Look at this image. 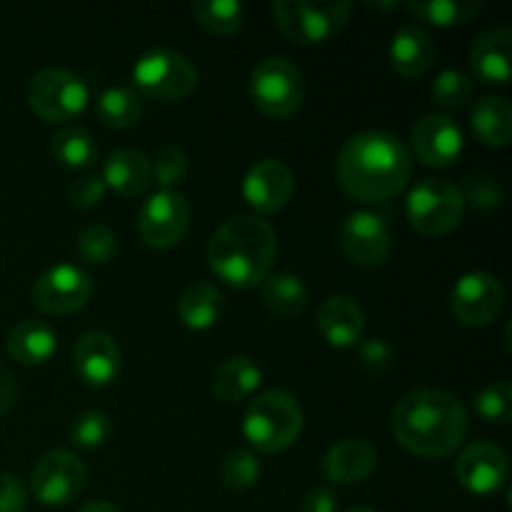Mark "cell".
<instances>
[{
	"instance_id": "27",
	"label": "cell",
	"mask_w": 512,
	"mask_h": 512,
	"mask_svg": "<svg viewBox=\"0 0 512 512\" xmlns=\"http://www.w3.org/2000/svg\"><path fill=\"white\" fill-rule=\"evenodd\" d=\"M178 315L190 330L213 328L223 315V295L213 283H205V280L188 285L178 300Z\"/></svg>"
},
{
	"instance_id": "8",
	"label": "cell",
	"mask_w": 512,
	"mask_h": 512,
	"mask_svg": "<svg viewBox=\"0 0 512 512\" xmlns=\"http://www.w3.org/2000/svg\"><path fill=\"white\" fill-rule=\"evenodd\" d=\"M28 105L45 123H68L90 103V90L80 75L65 68H43L30 78Z\"/></svg>"
},
{
	"instance_id": "46",
	"label": "cell",
	"mask_w": 512,
	"mask_h": 512,
	"mask_svg": "<svg viewBox=\"0 0 512 512\" xmlns=\"http://www.w3.org/2000/svg\"><path fill=\"white\" fill-rule=\"evenodd\" d=\"M368 8H373V10H395V8H400V3H368Z\"/></svg>"
},
{
	"instance_id": "41",
	"label": "cell",
	"mask_w": 512,
	"mask_h": 512,
	"mask_svg": "<svg viewBox=\"0 0 512 512\" xmlns=\"http://www.w3.org/2000/svg\"><path fill=\"white\" fill-rule=\"evenodd\" d=\"M105 190L108 188H105L103 178H98V175H83V178H78L70 185L68 198L78 210H93L103 203Z\"/></svg>"
},
{
	"instance_id": "18",
	"label": "cell",
	"mask_w": 512,
	"mask_h": 512,
	"mask_svg": "<svg viewBox=\"0 0 512 512\" xmlns=\"http://www.w3.org/2000/svg\"><path fill=\"white\" fill-rule=\"evenodd\" d=\"M73 368L90 388H105L120 373V348L113 335L103 330H88L75 340Z\"/></svg>"
},
{
	"instance_id": "31",
	"label": "cell",
	"mask_w": 512,
	"mask_h": 512,
	"mask_svg": "<svg viewBox=\"0 0 512 512\" xmlns=\"http://www.w3.org/2000/svg\"><path fill=\"white\" fill-rule=\"evenodd\" d=\"M190 13L213 35H235L245 23V8L238 0H195Z\"/></svg>"
},
{
	"instance_id": "1",
	"label": "cell",
	"mask_w": 512,
	"mask_h": 512,
	"mask_svg": "<svg viewBox=\"0 0 512 512\" xmlns=\"http://www.w3.org/2000/svg\"><path fill=\"white\" fill-rule=\"evenodd\" d=\"M340 185L360 203H383L408 188L413 155L398 135L365 130L343 145L335 163Z\"/></svg>"
},
{
	"instance_id": "23",
	"label": "cell",
	"mask_w": 512,
	"mask_h": 512,
	"mask_svg": "<svg viewBox=\"0 0 512 512\" xmlns=\"http://www.w3.org/2000/svg\"><path fill=\"white\" fill-rule=\"evenodd\" d=\"M435 60V43L433 35L428 33L420 25L408 23L393 35V43H390V65L395 68V73H400L403 78H420L430 70Z\"/></svg>"
},
{
	"instance_id": "40",
	"label": "cell",
	"mask_w": 512,
	"mask_h": 512,
	"mask_svg": "<svg viewBox=\"0 0 512 512\" xmlns=\"http://www.w3.org/2000/svg\"><path fill=\"white\" fill-rule=\"evenodd\" d=\"M358 358L368 373L373 375H385L395 368V353L385 340L373 338V340H360Z\"/></svg>"
},
{
	"instance_id": "16",
	"label": "cell",
	"mask_w": 512,
	"mask_h": 512,
	"mask_svg": "<svg viewBox=\"0 0 512 512\" xmlns=\"http://www.w3.org/2000/svg\"><path fill=\"white\" fill-rule=\"evenodd\" d=\"M458 483L473 495H493L508 483V455L493 443L468 445L455 463Z\"/></svg>"
},
{
	"instance_id": "30",
	"label": "cell",
	"mask_w": 512,
	"mask_h": 512,
	"mask_svg": "<svg viewBox=\"0 0 512 512\" xmlns=\"http://www.w3.org/2000/svg\"><path fill=\"white\" fill-rule=\"evenodd\" d=\"M50 155L65 168L85 170L93 168L95 160H98V145L85 128L65 125L50 138Z\"/></svg>"
},
{
	"instance_id": "44",
	"label": "cell",
	"mask_w": 512,
	"mask_h": 512,
	"mask_svg": "<svg viewBox=\"0 0 512 512\" xmlns=\"http://www.w3.org/2000/svg\"><path fill=\"white\" fill-rule=\"evenodd\" d=\"M18 398V383L5 365H0V415L8 413Z\"/></svg>"
},
{
	"instance_id": "13",
	"label": "cell",
	"mask_w": 512,
	"mask_h": 512,
	"mask_svg": "<svg viewBox=\"0 0 512 512\" xmlns=\"http://www.w3.org/2000/svg\"><path fill=\"white\" fill-rule=\"evenodd\" d=\"M503 303V285L495 275L485 273V270L460 275L455 288L450 290V310L468 328H485L493 320H498Z\"/></svg>"
},
{
	"instance_id": "47",
	"label": "cell",
	"mask_w": 512,
	"mask_h": 512,
	"mask_svg": "<svg viewBox=\"0 0 512 512\" xmlns=\"http://www.w3.org/2000/svg\"><path fill=\"white\" fill-rule=\"evenodd\" d=\"M348 512H375V510H370V508H353V510H348Z\"/></svg>"
},
{
	"instance_id": "32",
	"label": "cell",
	"mask_w": 512,
	"mask_h": 512,
	"mask_svg": "<svg viewBox=\"0 0 512 512\" xmlns=\"http://www.w3.org/2000/svg\"><path fill=\"white\" fill-rule=\"evenodd\" d=\"M405 8L420 20L450 28V25H463L473 20L483 10V0H413Z\"/></svg>"
},
{
	"instance_id": "26",
	"label": "cell",
	"mask_w": 512,
	"mask_h": 512,
	"mask_svg": "<svg viewBox=\"0 0 512 512\" xmlns=\"http://www.w3.org/2000/svg\"><path fill=\"white\" fill-rule=\"evenodd\" d=\"M475 138L488 148H505L512 140V105L503 95H485L473 108Z\"/></svg>"
},
{
	"instance_id": "9",
	"label": "cell",
	"mask_w": 512,
	"mask_h": 512,
	"mask_svg": "<svg viewBox=\"0 0 512 512\" xmlns=\"http://www.w3.org/2000/svg\"><path fill=\"white\" fill-rule=\"evenodd\" d=\"M133 83L143 95L155 100H183L198 85V70L183 53L153 48L133 65Z\"/></svg>"
},
{
	"instance_id": "17",
	"label": "cell",
	"mask_w": 512,
	"mask_h": 512,
	"mask_svg": "<svg viewBox=\"0 0 512 512\" xmlns=\"http://www.w3.org/2000/svg\"><path fill=\"white\" fill-rule=\"evenodd\" d=\"M293 173L278 158H263L245 173L243 198L258 213H278L293 198Z\"/></svg>"
},
{
	"instance_id": "38",
	"label": "cell",
	"mask_w": 512,
	"mask_h": 512,
	"mask_svg": "<svg viewBox=\"0 0 512 512\" xmlns=\"http://www.w3.org/2000/svg\"><path fill=\"white\" fill-rule=\"evenodd\" d=\"M475 410L488 423H510L512 415V385L508 380H498V383L485 385L475 398Z\"/></svg>"
},
{
	"instance_id": "3",
	"label": "cell",
	"mask_w": 512,
	"mask_h": 512,
	"mask_svg": "<svg viewBox=\"0 0 512 512\" xmlns=\"http://www.w3.org/2000/svg\"><path fill=\"white\" fill-rule=\"evenodd\" d=\"M278 253V235L258 215L225 220L208 243V265L223 283L238 290L263 285Z\"/></svg>"
},
{
	"instance_id": "5",
	"label": "cell",
	"mask_w": 512,
	"mask_h": 512,
	"mask_svg": "<svg viewBox=\"0 0 512 512\" xmlns=\"http://www.w3.org/2000/svg\"><path fill=\"white\" fill-rule=\"evenodd\" d=\"M250 98L255 108L273 120H285L305 100V78L293 60L275 55L260 60L250 73Z\"/></svg>"
},
{
	"instance_id": "15",
	"label": "cell",
	"mask_w": 512,
	"mask_h": 512,
	"mask_svg": "<svg viewBox=\"0 0 512 512\" xmlns=\"http://www.w3.org/2000/svg\"><path fill=\"white\" fill-rule=\"evenodd\" d=\"M413 150L428 168H450L463 153V130L450 115L428 113L413 125Z\"/></svg>"
},
{
	"instance_id": "29",
	"label": "cell",
	"mask_w": 512,
	"mask_h": 512,
	"mask_svg": "<svg viewBox=\"0 0 512 512\" xmlns=\"http://www.w3.org/2000/svg\"><path fill=\"white\" fill-rule=\"evenodd\" d=\"M95 115L110 130H130L143 118V100L133 88H108L95 100Z\"/></svg>"
},
{
	"instance_id": "36",
	"label": "cell",
	"mask_w": 512,
	"mask_h": 512,
	"mask_svg": "<svg viewBox=\"0 0 512 512\" xmlns=\"http://www.w3.org/2000/svg\"><path fill=\"white\" fill-rule=\"evenodd\" d=\"M153 183L160 185V190H175L185 178H188V153L180 145H163L155 155L153 163Z\"/></svg>"
},
{
	"instance_id": "14",
	"label": "cell",
	"mask_w": 512,
	"mask_h": 512,
	"mask_svg": "<svg viewBox=\"0 0 512 512\" xmlns=\"http://www.w3.org/2000/svg\"><path fill=\"white\" fill-rule=\"evenodd\" d=\"M340 245L353 263L363 265V268H375L388 260L393 235H390L383 215L370 213V210H355L343 220Z\"/></svg>"
},
{
	"instance_id": "21",
	"label": "cell",
	"mask_w": 512,
	"mask_h": 512,
	"mask_svg": "<svg viewBox=\"0 0 512 512\" xmlns=\"http://www.w3.org/2000/svg\"><path fill=\"white\" fill-rule=\"evenodd\" d=\"M470 65L483 83L505 85L512 75V33L495 25L483 30L470 48Z\"/></svg>"
},
{
	"instance_id": "24",
	"label": "cell",
	"mask_w": 512,
	"mask_h": 512,
	"mask_svg": "<svg viewBox=\"0 0 512 512\" xmlns=\"http://www.w3.org/2000/svg\"><path fill=\"white\" fill-rule=\"evenodd\" d=\"M58 350V335L43 320H23L8 335L10 358L20 365H43Z\"/></svg>"
},
{
	"instance_id": "25",
	"label": "cell",
	"mask_w": 512,
	"mask_h": 512,
	"mask_svg": "<svg viewBox=\"0 0 512 512\" xmlns=\"http://www.w3.org/2000/svg\"><path fill=\"white\" fill-rule=\"evenodd\" d=\"M260 380H263V373H260L258 365L250 358L235 355V358L223 360L215 368L210 390L220 403H240L258 390Z\"/></svg>"
},
{
	"instance_id": "39",
	"label": "cell",
	"mask_w": 512,
	"mask_h": 512,
	"mask_svg": "<svg viewBox=\"0 0 512 512\" xmlns=\"http://www.w3.org/2000/svg\"><path fill=\"white\" fill-rule=\"evenodd\" d=\"M460 193H463L465 205L470 203L473 208L485 210V213H488V210L500 208V203H503V190H500L498 180L488 173L468 175Z\"/></svg>"
},
{
	"instance_id": "20",
	"label": "cell",
	"mask_w": 512,
	"mask_h": 512,
	"mask_svg": "<svg viewBox=\"0 0 512 512\" xmlns=\"http://www.w3.org/2000/svg\"><path fill=\"white\" fill-rule=\"evenodd\" d=\"M318 325L325 343L333 348H353L363 340L365 313L350 295H330L318 310Z\"/></svg>"
},
{
	"instance_id": "43",
	"label": "cell",
	"mask_w": 512,
	"mask_h": 512,
	"mask_svg": "<svg viewBox=\"0 0 512 512\" xmlns=\"http://www.w3.org/2000/svg\"><path fill=\"white\" fill-rule=\"evenodd\" d=\"M338 510V498L330 488H313L305 493L300 512H335Z\"/></svg>"
},
{
	"instance_id": "42",
	"label": "cell",
	"mask_w": 512,
	"mask_h": 512,
	"mask_svg": "<svg viewBox=\"0 0 512 512\" xmlns=\"http://www.w3.org/2000/svg\"><path fill=\"white\" fill-rule=\"evenodd\" d=\"M28 505V490L15 475L0 473V512H23Z\"/></svg>"
},
{
	"instance_id": "35",
	"label": "cell",
	"mask_w": 512,
	"mask_h": 512,
	"mask_svg": "<svg viewBox=\"0 0 512 512\" xmlns=\"http://www.w3.org/2000/svg\"><path fill=\"white\" fill-rule=\"evenodd\" d=\"M75 250H78L83 263L105 265L118 253V240H115L113 230L105 228V225H88L78 233Z\"/></svg>"
},
{
	"instance_id": "7",
	"label": "cell",
	"mask_w": 512,
	"mask_h": 512,
	"mask_svg": "<svg viewBox=\"0 0 512 512\" xmlns=\"http://www.w3.org/2000/svg\"><path fill=\"white\" fill-rule=\"evenodd\" d=\"M350 3H305V0H275L273 15L280 33L298 45H318L335 38L348 25Z\"/></svg>"
},
{
	"instance_id": "4",
	"label": "cell",
	"mask_w": 512,
	"mask_h": 512,
	"mask_svg": "<svg viewBox=\"0 0 512 512\" xmlns=\"http://www.w3.org/2000/svg\"><path fill=\"white\" fill-rule=\"evenodd\" d=\"M303 433V410L285 390H268L248 405L243 435L260 453H283Z\"/></svg>"
},
{
	"instance_id": "33",
	"label": "cell",
	"mask_w": 512,
	"mask_h": 512,
	"mask_svg": "<svg viewBox=\"0 0 512 512\" xmlns=\"http://www.w3.org/2000/svg\"><path fill=\"white\" fill-rule=\"evenodd\" d=\"M220 480L230 493H245L260 480V460L250 450H233L220 463Z\"/></svg>"
},
{
	"instance_id": "10",
	"label": "cell",
	"mask_w": 512,
	"mask_h": 512,
	"mask_svg": "<svg viewBox=\"0 0 512 512\" xmlns=\"http://www.w3.org/2000/svg\"><path fill=\"white\" fill-rule=\"evenodd\" d=\"M88 468L70 450H50L35 463L30 473V490L40 505L63 508L70 505L85 488Z\"/></svg>"
},
{
	"instance_id": "22",
	"label": "cell",
	"mask_w": 512,
	"mask_h": 512,
	"mask_svg": "<svg viewBox=\"0 0 512 512\" xmlns=\"http://www.w3.org/2000/svg\"><path fill=\"white\" fill-rule=\"evenodd\" d=\"M105 188L115 190L120 198H138L153 185V165L138 148H120L108 155L103 165Z\"/></svg>"
},
{
	"instance_id": "28",
	"label": "cell",
	"mask_w": 512,
	"mask_h": 512,
	"mask_svg": "<svg viewBox=\"0 0 512 512\" xmlns=\"http://www.w3.org/2000/svg\"><path fill=\"white\" fill-rule=\"evenodd\" d=\"M260 298H263V305L270 313L283 320H293L308 305V288H305V283L298 275L278 273L263 280Z\"/></svg>"
},
{
	"instance_id": "2",
	"label": "cell",
	"mask_w": 512,
	"mask_h": 512,
	"mask_svg": "<svg viewBox=\"0 0 512 512\" xmlns=\"http://www.w3.org/2000/svg\"><path fill=\"white\" fill-rule=\"evenodd\" d=\"M390 425L398 443L413 455L445 458L468 435V410L448 390L420 388L398 400Z\"/></svg>"
},
{
	"instance_id": "11",
	"label": "cell",
	"mask_w": 512,
	"mask_h": 512,
	"mask_svg": "<svg viewBox=\"0 0 512 512\" xmlns=\"http://www.w3.org/2000/svg\"><path fill=\"white\" fill-rule=\"evenodd\" d=\"M93 295V280L83 268L60 263L38 275L30 298L35 308L45 315H70L85 308Z\"/></svg>"
},
{
	"instance_id": "19",
	"label": "cell",
	"mask_w": 512,
	"mask_h": 512,
	"mask_svg": "<svg viewBox=\"0 0 512 512\" xmlns=\"http://www.w3.org/2000/svg\"><path fill=\"white\" fill-rule=\"evenodd\" d=\"M320 468L333 485H358L378 468V453L365 438H345L328 448Z\"/></svg>"
},
{
	"instance_id": "34",
	"label": "cell",
	"mask_w": 512,
	"mask_h": 512,
	"mask_svg": "<svg viewBox=\"0 0 512 512\" xmlns=\"http://www.w3.org/2000/svg\"><path fill=\"white\" fill-rule=\"evenodd\" d=\"M430 98L443 110H460L473 98V78L463 70H443L430 88Z\"/></svg>"
},
{
	"instance_id": "37",
	"label": "cell",
	"mask_w": 512,
	"mask_h": 512,
	"mask_svg": "<svg viewBox=\"0 0 512 512\" xmlns=\"http://www.w3.org/2000/svg\"><path fill=\"white\" fill-rule=\"evenodd\" d=\"M110 430H113V425H110L108 415L100 413V410H88V413L78 415L73 420V425L68 428V435L75 448L95 450L110 438Z\"/></svg>"
},
{
	"instance_id": "12",
	"label": "cell",
	"mask_w": 512,
	"mask_h": 512,
	"mask_svg": "<svg viewBox=\"0 0 512 512\" xmlns=\"http://www.w3.org/2000/svg\"><path fill=\"white\" fill-rule=\"evenodd\" d=\"M190 225V203L180 190H158L138 215L140 238L148 248L165 250L183 240Z\"/></svg>"
},
{
	"instance_id": "45",
	"label": "cell",
	"mask_w": 512,
	"mask_h": 512,
	"mask_svg": "<svg viewBox=\"0 0 512 512\" xmlns=\"http://www.w3.org/2000/svg\"><path fill=\"white\" fill-rule=\"evenodd\" d=\"M80 512H123V510H120L118 505H113V503H105V500H93V503L85 505V508Z\"/></svg>"
},
{
	"instance_id": "6",
	"label": "cell",
	"mask_w": 512,
	"mask_h": 512,
	"mask_svg": "<svg viewBox=\"0 0 512 512\" xmlns=\"http://www.w3.org/2000/svg\"><path fill=\"white\" fill-rule=\"evenodd\" d=\"M410 225L423 235H448L463 223L465 200L455 183L445 178L420 180L405 200Z\"/></svg>"
}]
</instances>
